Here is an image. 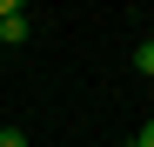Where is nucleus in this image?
Here are the masks:
<instances>
[{
	"label": "nucleus",
	"instance_id": "1",
	"mask_svg": "<svg viewBox=\"0 0 154 147\" xmlns=\"http://www.w3.org/2000/svg\"><path fill=\"white\" fill-rule=\"evenodd\" d=\"M34 34V20H27V7H20V0H0V47H20Z\"/></svg>",
	"mask_w": 154,
	"mask_h": 147
},
{
	"label": "nucleus",
	"instance_id": "2",
	"mask_svg": "<svg viewBox=\"0 0 154 147\" xmlns=\"http://www.w3.org/2000/svg\"><path fill=\"white\" fill-rule=\"evenodd\" d=\"M134 67H141V74H154V40H141V47H134Z\"/></svg>",
	"mask_w": 154,
	"mask_h": 147
},
{
	"label": "nucleus",
	"instance_id": "3",
	"mask_svg": "<svg viewBox=\"0 0 154 147\" xmlns=\"http://www.w3.org/2000/svg\"><path fill=\"white\" fill-rule=\"evenodd\" d=\"M0 147H27V134H14V127H0Z\"/></svg>",
	"mask_w": 154,
	"mask_h": 147
},
{
	"label": "nucleus",
	"instance_id": "4",
	"mask_svg": "<svg viewBox=\"0 0 154 147\" xmlns=\"http://www.w3.org/2000/svg\"><path fill=\"white\" fill-rule=\"evenodd\" d=\"M127 147H154V120H147V127H141L134 140H127Z\"/></svg>",
	"mask_w": 154,
	"mask_h": 147
}]
</instances>
